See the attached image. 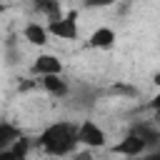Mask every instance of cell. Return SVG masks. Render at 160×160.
Listing matches in <instances>:
<instances>
[{
  "instance_id": "12",
  "label": "cell",
  "mask_w": 160,
  "mask_h": 160,
  "mask_svg": "<svg viewBox=\"0 0 160 160\" xmlns=\"http://www.w3.org/2000/svg\"><path fill=\"white\" fill-rule=\"evenodd\" d=\"M28 152H30V140H28L25 135H20V138H18V140L5 150V155H2V158H25Z\"/></svg>"
},
{
  "instance_id": "5",
  "label": "cell",
  "mask_w": 160,
  "mask_h": 160,
  "mask_svg": "<svg viewBox=\"0 0 160 160\" xmlns=\"http://www.w3.org/2000/svg\"><path fill=\"white\" fill-rule=\"evenodd\" d=\"M52 72H62V60L52 52H40L32 65H30V75L40 78V75H52Z\"/></svg>"
},
{
  "instance_id": "16",
  "label": "cell",
  "mask_w": 160,
  "mask_h": 160,
  "mask_svg": "<svg viewBox=\"0 0 160 160\" xmlns=\"http://www.w3.org/2000/svg\"><path fill=\"white\" fill-rule=\"evenodd\" d=\"M152 82H155V85L160 88V72H155V75H152Z\"/></svg>"
},
{
  "instance_id": "8",
  "label": "cell",
  "mask_w": 160,
  "mask_h": 160,
  "mask_svg": "<svg viewBox=\"0 0 160 160\" xmlns=\"http://www.w3.org/2000/svg\"><path fill=\"white\" fill-rule=\"evenodd\" d=\"M40 85H42V90L48 92V95H52V98H65L68 92H70V85H68V80L62 78V72H52V75H40V80H38Z\"/></svg>"
},
{
  "instance_id": "4",
  "label": "cell",
  "mask_w": 160,
  "mask_h": 160,
  "mask_svg": "<svg viewBox=\"0 0 160 160\" xmlns=\"http://www.w3.org/2000/svg\"><path fill=\"white\" fill-rule=\"evenodd\" d=\"M130 132L140 135L148 145V152L150 150H160V122L158 120H138L130 125Z\"/></svg>"
},
{
  "instance_id": "14",
  "label": "cell",
  "mask_w": 160,
  "mask_h": 160,
  "mask_svg": "<svg viewBox=\"0 0 160 160\" xmlns=\"http://www.w3.org/2000/svg\"><path fill=\"white\" fill-rule=\"evenodd\" d=\"M112 92H118V95H135L138 90H135V88H130V85H115V88H112Z\"/></svg>"
},
{
  "instance_id": "9",
  "label": "cell",
  "mask_w": 160,
  "mask_h": 160,
  "mask_svg": "<svg viewBox=\"0 0 160 160\" xmlns=\"http://www.w3.org/2000/svg\"><path fill=\"white\" fill-rule=\"evenodd\" d=\"M22 38H25L30 45H35V48H45V45L50 42V30H48V25H42V22H28V25L22 28Z\"/></svg>"
},
{
  "instance_id": "2",
  "label": "cell",
  "mask_w": 160,
  "mask_h": 160,
  "mask_svg": "<svg viewBox=\"0 0 160 160\" xmlns=\"http://www.w3.org/2000/svg\"><path fill=\"white\" fill-rule=\"evenodd\" d=\"M48 30H50V38H58V40H78V35H80L78 10H68L62 18L50 20L48 22Z\"/></svg>"
},
{
  "instance_id": "10",
  "label": "cell",
  "mask_w": 160,
  "mask_h": 160,
  "mask_svg": "<svg viewBox=\"0 0 160 160\" xmlns=\"http://www.w3.org/2000/svg\"><path fill=\"white\" fill-rule=\"evenodd\" d=\"M32 10H35L38 15L48 18V22H50V20H58V18L65 15L60 0H32Z\"/></svg>"
},
{
  "instance_id": "7",
  "label": "cell",
  "mask_w": 160,
  "mask_h": 160,
  "mask_svg": "<svg viewBox=\"0 0 160 160\" xmlns=\"http://www.w3.org/2000/svg\"><path fill=\"white\" fill-rule=\"evenodd\" d=\"M115 40H118L115 30L108 28V25H100V28H95V30L90 32L88 48H92V50H110V48L115 45Z\"/></svg>"
},
{
  "instance_id": "11",
  "label": "cell",
  "mask_w": 160,
  "mask_h": 160,
  "mask_svg": "<svg viewBox=\"0 0 160 160\" xmlns=\"http://www.w3.org/2000/svg\"><path fill=\"white\" fill-rule=\"evenodd\" d=\"M20 135H22V130H20L15 122H10V120H0V158L5 155V150H8Z\"/></svg>"
},
{
  "instance_id": "15",
  "label": "cell",
  "mask_w": 160,
  "mask_h": 160,
  "mask_svg": "<svg viewBox=\"0 0 160 160\" xmlns=\"http://www.w3.org/2000/svg\"><path fill=\"white\" fill-rule=\"evenodd\" d=\"M150 108H152V112H155V120L160 122V92H158V95L150 100Z\"/></svg>"
},
{
  "instance_id": "1",
  "label": "cell",
  "mask_w": 160,
  "mask_h": 160,
  "mask_svg": "<svg viewBox=\"0 0 160 160\" xmlns=\"http://www.w3.org/2000/svg\"><path fill=\"white\" fill-rule=\"evenodd\" d=\"M38 142H40V148L48 155H70L80 145V140H78V122H70V120L50 122L40 132Z\"/></svg>"
},
{
  "instance_id": "3",
  "label": "cell",
  "mask_w": 160,
  "mask_h": 160,
  "mask_svg": "<svg viewBox=\"0 0 160 160\" xmlns=\"http://www.w3.org/2000/svg\"><path fill=\"white\" fill-rule=\"evenodd\" d=\"M78 140L80 145H88V148H102L108 142V135L95 120H82L78 122Z\"/></svg>"
},
{
  "instance_id": "6",
  "label": "cell",
  "mask_w": 160,
  "mask_h": 160,
  "mask_svg": "<svg viewBox=\"0 0 160 160\" xmlns=\"http://www.w3.org/2000/svg\"><path fill=\"white\" fill-rule=\"evenodd\" d=\"M112 152H118V155H128V158H135V155L148 152V145H145V140H142L140 135H135V132L128 130V135L112 148Z\"/></svg>"
},
{
  "instance_id": "17",
  "label": "cell",
  "mask_w": 160,
  "mask_h": 160,
  "mask_svg": "<svg viewBox=\"0 0 160 160\" xmlns=\"http://www.w3.org/2000/svg\"><path fill=\"white\" fill-rule=\"evenodd\" d=\"M2 12H5V2L0 0V15H2Z\"/></svg>"
},
{
  "instance_id": "13",
  "label": "cell",
  "mask_w": 160,
  "mask_h": 160,
  "mask_svg": "<svg viewBox=\"0 0 160 160\" xmlns=\"http://www.w3.org/2000/svg\"><path fill=\"white\" fill-rule=\"evenodd\" d=\"M82 2V8H88V10H98V8H110V5H115V0H80Z\"/></svg>"
}]
</instances>
